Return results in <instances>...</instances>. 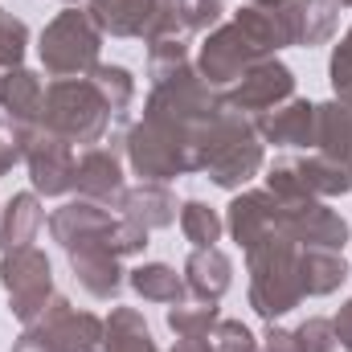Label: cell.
<instances>
[{"label":"cell","instance_id":"obj_4","mask_svg":"<svg viewBox=\"0 0 352 352\" xmlns=\"http://www.w3.org/2000/svg\"><path fill=\"white\" fill-rule=\"evenodd\" d=\"M111 107L102 102V94L94 90L90 78H58L54 87H45V107H41V127L70 140V144H102L107 127H111Z\"/></svg>","mask_w":352,"mask_h":352},{"label":"cell","instance_id":"obj_15","mask_svg":"<svg viewBox=\"0 0 352 352\" xmlns=\"http://www.w3.org/2000/svg\"><path fill=\"white\" fill-rule=\"evenodd\" d=\"M324 160L352 173V98H332L316 107V148Z\"/></svg>","mask_w":352,"mask_h":352},{"label":"cell","instance_id":"obj_33","mask_svg":"<svg viewBox=\"0 0 352 352\" xmlns=\"http://www.w3.org/2000/svg\"><path fill=\"white\" fill-rule=\"evenodd\" d=\"M332 87H336V98H352V29L332 54Z\"/></svg>","mask_w":352,"mask_h":352},{"label":"cell","instance_id":"obj_35","mask_svg":"<svg viewBox=\"0 0 352 352\" xmlns=\"http://www.w3.org/2000/svg\"><path fill=\"white\" fill-rule=\"evenodd\" d=\"M266 352H299L295 349V332H287V328H274L270 324V332H266Z\"/></svg>","mask_w":352,"mask_h":352},{"label":"cell","instance_id":"obj_3","mask_svg":"<svg viewBox=\"0 0 352 352\" xmlns=\"http://www.w3.org/2000/svg\"><path fill=\"white\" fill-rule=\"evenodd\" d=\"M123 152H127L131 168L144 180H160L164 184L173 176L201 173V135L168 127V123L148 119V115H144V123H135L123 135Z\"/></svg>","mask_w":352,"mask_h":352},{"label":"cell","instance_id":"obj_11","mask_svg":"<svg viewBox=\"0 0 352 352\" xmlns=\"http://www.w3.org/2000/svg\"><path fill=\"white\" fill-rule=\"evenodd\" d=\"M287 98H295V74H291L278 58H263V62H254V66L234 82V90H230L221 102L234 107V111H242V115H263V111L287 102Z\"/></svg>","mask_w":352,"mask_h":352},{"label":"cell","instance_id":"obj_30","mask_svg":"<svg viewBox=\"0 0 352 352\" xmlns=\"http://www.w3.org/2000/svg\"><path fill=\"white\" fill-rule=\"evenodd\" d=\"M221 12H226V0H176V21L184 29H192V33L217 25Z\"/></svg>","mask_w":352,"mask_h":352},{"label":"cell","instance_id":"obj_12","mask_svg":"<svg viewBox=\"0 0 352 352\" xmlns=\"http://www.w3.org/2000/svg\"><path fill=\"white\" fill-rule=\"evenodd\" d=\"M119 148L123 144H94V148H87L78 156V164H74V188H78V197L98 201V205H119V197L127 192Z\"/></svg>","mask_w":352,"mask_h":352},{"label":"cell","instance_id":"obj_17","mask_svg":"<svg viewBox=\"0 0 352 352\" xmlns=\"http://www.w3.org/2000/svg\"><path fill=\"white\" fill-rule=\"evenodd\" d=\"M283 21L291 45H320L336 33V4L332 0H283Z\"/></svg>","mask_w":352,"mask_h":352},{"label":"cell","instance_id":"obj_14","mask_svg":"<svg viewBox=\"0 0 352 352\" xmlns=\"http://www.w3.org/2000/svg\"><path fill=\"white\" fill-rule=\"evenodd\" d=\"M254 127H258V140L274 148H316V102L287 98L263 115H254Z\"/></svg>","mask_w":352,"mask_h":352},{"label":"cell","instance_id":"obj_39","mask_svg":"<svg viewBox=\"0 0 352 352\" xmlns=\"http://www.w3.org/2000/svg\"><path fill=\"white\" fill-rule=\"evenodd\" d=\"M250 352H266V349H263V344H254V349H250Z\"/></svg>","mask_w":352,"mask_h":352},{"label":"cell","instance_id":"obj_37","mask_svg":"<svg viewBox=\"0 0 352 352\" xmlns=\"http://www.w3.org/2000/svg\"><path fill=\"white\" fill-rule=\"evenodd\" d=\"M250 4H263V8H274V4H283V0H250Z\"/></svg>","mask_w":352,"mask_h":352},{"label":"cell","instance_id":"obj_27","mask_svg":"<svg viewBox=\"0 0 352 352\" xmlns=\"http://www.w3.org/2000/svg\"><path fill=\"white\" fill-rule=\"evenodd\" d=\"M180 70H188V45L180 37H160L152 41V54H148V74H152V87L173 78Z\"/></svg>","mask_w":352,"mask_h":352},{"label":"cell","instance_id":"obj_9","mask_svg":"<svg viewBox=\"0 0 352 352\" xmlns=\"http://www.w3.org/2000/svg\"><path fill=\"white\" fill-rule=\"evenodd\" d=\"M283 234L307 250H344L349 221L324 201H283Z\"/></svg>","mask_w":352,"mask_h":352},{"label":"cell","instance_id":"obj_7","mask_svg":"<svg viewBox=\"0 0 352 352\" xmlns=\"http://www.w3.org/2000/svg\"><path fill=\"white\" fill-rule=\"evenodd\" d=\"M0 283L8 291V303H12V316L21 324H33L50 299H54V274H50V258L37 250V246H16V250H4L0 258Z\"/></svg>","mask_w":352,"mask_h":352},{"label":"cell","instance_id":"obj_32","mask_svg":"<svg viewBox=\"0 0 352 352\" xmlns=\"http://www.w3.org/2000/svg\"><path fill=\"white\" fill-rule=\"evenodd\" d=\"M209 340H213V352H250L258 344L242 320H217L213 332H209Z\"/></svg>","mask_w":352,"mask_h":352},{"label":"cell","instance_id":"obj_25","mask_svg":"<svg viewBox=\"0 0 352 352\" xmlns=\"http://www.w3.org/2000/svg\"><path fill=\"white\" fill-rule=\"evenodd\" d=\"M221 230H226V221H221L217 209H209L205 201H184V205H180V234L192 242V250L217 246V242H221Z\"/></svg>","mask_w":352,"mask_h":352},{"label":"cell","instance_id":"obj_5","mask_svg":"<svg viewBox=\"0 0 352 352\" xmlns=\"http://www.w3.org/2000/svg\"><path fill=\"white\" fill-rule=\"evenodd\" d=\"M41 66L54 78H87L98 66V50H102V29L90 21V12L70 8L62 16H54L41 33Z\"/></svg>","mask_w":352,"mask_h":352},{"label":"cell","instance_id":"obj_22","mask_svg":"<svg viewBox=\"0 0 352 352\" xmlns=\"http://www.w3.org/2000/svg\"><path fill=\"white\" fill-rule=\"evenodd\" d=\"M299 278H303V295H332L344 278L349 266L340 258V250H299Z\"/></svg>","mask_w":352,"mask_h":352},{"label":"cell","instance_id":"obj_36","mask_svg":"<svg viewBox=\"0 0 352 352\" xmlns=\"http://www.w3.org/2000/svg\"><path fill=\"white\" fill-rule=\"evenodd\" d=\"M168 352H213V340L209 336H180Z\"/></svg>","mask_w":352,"mask_h":352},{"label":"cell","instance_id":"obj_28","mask_svg":"<svg viewBox=\"0 0 352 352\" xmlns=\"http://www.w3.org/2000/svg\"><path fill=\"white\" fill-rule=\"evenodd\" d=\"M25 45H29V29H25V21L12 16L8 8H0V74L21 66Z\"/></svg>","mask_w":352,"mask_h":352},{"label":"cell","instance_id":"obj_24","mask_svg":"<svg viewBox=\"0 0 352 352\" xmlns=\"http://www.w3.org/2000/svg\"><path fill=\"white\" fill-rule=\"evenodd\" d=\"M217 320H221L217 316V303L213 299H201V295L176 299L173 311H168V328H173L176 336H209Z\"/></svg>","mask_w":352,"mask_h":352},{"label":"cell","instance_id":"obj_10","mask_svg":"<svg viewBox=\"0 0 352 352\" xmlns=\"http://www.w3.org/2000/svg\"><path fill=\"white\" fill-rule=\"evenodd\" d=\"M25 164L33 176V188L45 192V197H62L74 188V144L45 131V127H33L29 131V144H25Z\"/></svg>","mask_w":352,"mask_h":352},{"label":"cell","instance_id":"obj_2","mask_svg":"<svg viewBox=\"0 0 352 352\" xmlns=\"http://www.w3.org/2000/svg\"><path fill=\"white\" fill-rule=\"evenodd\" d=\"M299 250L287 234H274L258 246L246 250V266H250V307L263 320H278L291 307H299L303 295V278H299Z\"/></svg>","mask_w":352,"mask_h":352},{"label":"cell","instance_id":"obj_29","mask_svg":"<svg viewBox=\"0 0 352 352\" xmlns=\"http://www.w3.org/2000/svg\"><path fill=\"white\" fill-rule=\"evenodd\" d=\"M295 349L299 352H336L340 349V340H336L332 320H324V316L303 320V324L295 328Z\"/></svg>","mask_w":352,"mask_h":352},{"label":"cell","instance_id":"obj_38","mask_svg":"<svg viewBox=\"0 0 352 352\" xmlns=\"http://www.w3.org/2000/svg\"><path fill=\"white\" fill-rule=\"evenodd\" d=\"M332 4H336V8H352V0H332Z\"/></svg>","mask_w":352,"mask_h":352},{"label":"cell","instance_id":"obj_1","mask_svg":"<svg viewBox=\"0 0 352 352\" xmlns=\"http://www.w3.org/2000/svg\"><path fill=\"white\" fill-rule=\"evenodd\" d=\"M263 168V140L250 115L221 102L201 131V173L221 188H238Z\"/></svg>","mask_w":352,"mask_h":352},{"label":"cell","instance_id":"obj_26","mask_svg":"<svg viewBox=\"0 0 352 352\" xmlns=\"http://www.w3.org/2000/svg\"><path fill=\"white\" fill-rule=\"evenodd\" d=\"M90 82H94V90L102 94V102L111 107V115H123L127 107H131V98H135V78L123 70V66H94L87 74Z\"/></svg>","mask_w":352,"mask_h":352},{"label":"cell","instance_id":"obj_13","mask_svg":"<svg viewBox=\"0 0 352 352\" xmlns=\"http://www.w3.org/2000/svg\"><path fill=\"white\" fill-rule=\"evenodd\" d=\"M226 226H230L234 242L242 250H250V246H258L266 238L283 234V201L270 188H263V192H242V197H234Z\"/></svg>","mask_w":352,"mask_h":352},{"label":"cell","instance_id":"obj_18","mask_svg":"<svg viewBox=\"0 0 352 352\" xmlns=\"http://www.w3.org/2000/svg\"><path fill=\"white\" fill-rule=\"evenodd\" d=\"M0 107L12 123L21 127H33L41 119V107H45V87L33 70L16 66V70H4L0 74Z\"/></svg>","mask_w":352,"mask_h":352},{"label":"cell","instance_id":"obj_19","mask_svg":"<svg viewBox=\"0 0 352 352\" xmlns=\"http://www.w3.org/2000/svg\"><path fill=\"white\" fill-rule=\"evenodd\" d=\"M230 283H234V263H230L226 250L201 246V250L188 254V263H184V287H188V295H201V299L217 303L230 291Z\"/></svg>","mask_w":352,"mask_h":352},{"label":"cell","instance_id":"obj_34","mask_svg":"<svg viewBox=\"0 0 352 352\" xmlns=\"http://www.w3.org/2000/svg\"><path fill=\"white\" fill-rule=\"evenodd\" d=\"M332 328H336V340H340V349L352 352V299L336 311V320H332Z\"/></svg>","mask_w":352,"mask_h":352},{"label":"cell","instance_id":"obj_23","mask_svg":"<svg viewBox=\"0 0 352 352\" xmlns=\"http://www.w3.org/2000/svg\"><path fill=\"white\" fill-rule=\"evenodd\" d=\"M131 291L140 295V299H148V303H176V299H184V278L176 274L173 266L164 263H144L131 270Z\"/></svg>","mask_w":352,"mask_h":352},{"label":"cell","instance_id":"obj_31","mask_svg":"<svg viewBox=\"0 0 352 352\" xmlns=\"http://www.w3.org/2000/svg\"><path fill=\"white\" fill-rule=\"evenodd\" d=\"M29 131H33V127H21V123H12V119H0V176L12 173V168L25 160Z\"/></svg>","mask_w":352,"mask_h":352},{"label":"cell","instance_id":"obj_8","mask_svg":"<svg viewBox=\"0 0 352 352\" xmlns=\"http://www.w3.org/2000/svg\"><path fill=\"white\" fill-rule=\"evenodd\" d=\"M90 21L111 37H176V0H90Z\"/></svg>","mask_w":352,"mask_h":352},{"label":"cell","instance_id":"obj_16","mask_svg":"<svg viewBox=\"0 0 352 352\" xmlns=\"http://www.w3.org/2000/svg\"><path fill=\"white\" fill-rule=\"evenodd\" d=\"M119 213H123L127 221L144 226L148 234L173 226L176 217H180V213H176V197L160 184V180H144V184L127 188V192L119 197Z\"/></svg>","mask_w":352,"mask_h":352},{"label":"cell","instance_id":"obj_20","mask_svg":"<svg viewBox=\"0 0 352 352\" xmlns=\"http://www.w3.org/2000/svg\"><path fill=\"white\" fill-rule=\"evenodd\" d=\"M98 352H160L152 340L148 320L135 307H115L111 320H102V340Z\"/></svg>","mask_w":352,"mask_h":352},{"label":"cell","instance_id":"obj_21","mask_svg":"<svg viewBox=\"0 0 352 352\" xmlns=\"http://www.w3.org/2000/svg\"><path fill=\"white\" fill-rule=\"evenodd\" d=\"M45 226V209L33 192H16L4 209H0V246L4 250H16V246H29L37 238V230Z\"/></svg>","mask_w":352,"mask_h":352},{"label":"cell","instance_id":"obj_6","mask_svg":"<svg viewBox=\"0 0 352 352\" xmlns=\"http://www.w3.org/2000/svg\"><path fill=\"white\" fill-rule=\"evenodd\" d=\"M98 340H102V320L70 307V299L54 295L50 307L12 344V352H98Z\"/></svg>","mask_w":352,"mask_h":352}]
</instances>
